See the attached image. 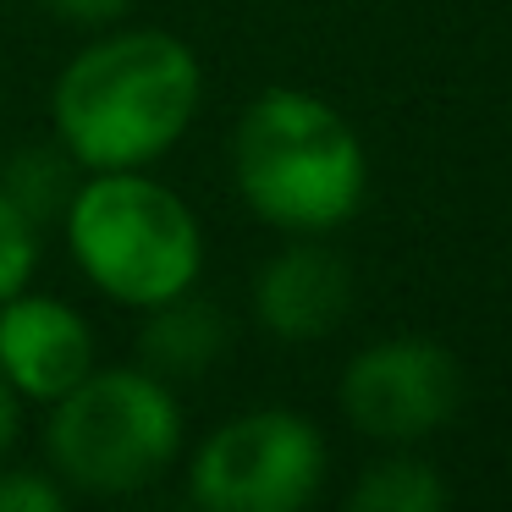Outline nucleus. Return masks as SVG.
Returning <instances> with one entry per match:
<instances>
[{"label":"nucleus","instance_id":"4468645a","mask_svg":"<svg viewBox=\"0 0 512 512\" xmlns=\"http://www.w3.org/2000/svg\"><path fill=\"white\" fill-rule=\"evenodd\" d=\"M50 17L61 23H78V28H105V23H122L133 0H39Z\"/></svg>","mask_w":512,"mask_h":512},{"label":"nucleus","instance_id":"1a4fd4ad","mask_svg":"<svg viewBox=\"0 0 512 512\" xmlns=\"http://www.w3.org/2000/svg\"><path fill=\"white\" fill-rule=\"evenodd\" d=\"M226 347V320L215 303L193 298H166L155 309H144V331H138V358L144 369H155L160 380L177 375H204Z\"/></svg>","mask_w":512,"mask_h":512},{"label":"nucleus","instance_id":"20e7f679","mask_svg":"<svg viewBox=\"0 0 512 512\" xmlns=\"http://www.w3.org/2000/svg\"><path fill=\"white\" fill-rule=\"evenodd\" d=\"M182 402L144 364L100 369L61 391L45 419L50 474L83 496H133L182 457Z\"/></svg>","mask_w":512,"mask_h":512},{"label":"nucleus","instance_id":"423d86ee","mask_svg":"<svg viewBox=\"0 0 512 512\" xmlns=\"http://www.w3.org/2000/svg\"><path fill=\"white\" fill-rule=\"evenodd\" d=\"M457 397V358L424 336L375 342L342 369V413L375 441H424L457 413Z\"/></svg>","mask_w":512,"mask_h":512},{"label":"nucleus","instance_id":"39448f33","mask_svg":"<svg viewBox=\"0 0 512 512\" xmlns=\"http://www.w3.org/2000/svg\"><path fill=\"white\" fill-rule=\"evenodd\" d=\"M325 485V441L303 413L254 408L210 430L193 452L188 496L204 512H298Z\"/></svg>","mask_w":512,"mask_h":512},{"label":"nucleus","instance_id":"9b49d317","mask_svg":"<svg viewBox=\"0 0 512 512\" xmlns=\"http://www.w3.org/2000/svg\"><path fill=\"white\" fill-rule=\"evenodd\" d=\"M347 501H353V512H435L446 507V485L419 457H391V463L369 468Z\"/></svg>","mask_w":512,"mask_h":512},{"label":"nucleus","instance_id":"9d476101","mask_svg":"<svg viewBox=\"0 0 512 512\" xmlns=\"http://www.w3.org/2000/svg\"><path fill=\"white\" fill-rule=\"evenodd\" d=\"M72 171H78V160H72L61 144L17 149V155H6V166H0V188L34 215V226H45V221H56V215L67 210Z\"/></svg>","mask_w":512,"mask_h":512},{"label":"nucleus","instance_id":"6e6552de","mask_svg":"<svg viewBox=\"0 0 512 512\" xmlns=\"http://www.w3.org/2000/svg\"><path fill=\"white\" fill-rule=\"evenodd\" d=\"M353 303V276L347 265L320 243H292L259 270L254 281V309L259 325L281 342H320L342 325Z\"/></svg>","mask_w":512,"mask_h":512},{"label":"nucleus","instance_id":"f8f14e48","mask_svg":"<svg viewBox=\"0 0 512 512\" xmlns=\"http://www.w3.org/2000/svg\"><path fill=\"white\" fill-rule=\"evenodd\" d=\"M34 265H39V226L12 193L0 188V303L28 287Z\"/></svg>","mask_w":512,"mask_h":512},{"label":"nucleus","instance_id":"ddd939ff","mask_svg":"<svg viewBox=\"0 0 512 512\" xmlns=\"http://www.w3.org/2000/svg\"><path fill=\"white\" fill-rule=\"evenodd\" d=\"M67 485L50 468H0V512H61Z\"/></svg>","mask_w":512,"mask_h":512},{"label":"nucleus","instance_id":"7ed1b4c3","mask_svg":"<svg viewBox=\"0 0 512 512\" xmlns=\"http://www.w3.org/2000/svg\"><path fill=\"white\" fill-rule=\"evenodd\" d=\"M72 265L89 276L111 303L155 309L166 298L199 287L204 270V232L177 188L133 171H83L61 210Z\"/></svg>","mask_w":512,"mask_h":512},{"label":"nucleus","instance_id":"f03ea898","mask_svg":"<svg viewBox=\"0 0 512 512\" xmlns=\"http://www.w3.org/2000/svg\"><path fill=\"white\" fill-rule=\"evenodd\" d=\"M232 177L259 221L314 237L358 215L369 160L347 116L320 94L265 89L232 133Z\"/></svg>","mask_w":512,"mask_h":512},{"label":"nucleus","instance_id":"f257e3e1","mask_svg":"<svg viewBox=\"0 0 512 512\" xmlns=\"http://www.w3.org/2000/svg\"><path fill=\"white\" fill-rule=\"evenodd\" d=\"M199 100L204 67L193 45L166 28H116L61 67L50 122L78 171H133L182 144Z\"/></svg>","mask_w":512,"mask_h":512},{"label":"nucleus","instance_id":"0eeeda50","mask_svg":"<svg viewBox=\"0 0 512 512\" xmlns=\"http://www.w3.org/2000/svg\"><path fill=\"white\" fill-rule=\"evenodd\" d=\"M94 369V331L72 303L12 292L0 303V375L23 402H56Z\"/></svg>","mask_w":512,"mask_h":512},{"label":"nucleus","instance_id":"2eb2a0df","mask_svg":"<svg viewBox=\"0 0 512 512\" xmlns=\"http://www.w3.org/2000/svg\"><path fill=\"white\" fill-rule=\"evenodd\" d=\"M17 435H23V397L12 391V380L0 375V457L17 446Z\"/></svg>","mask_w":512,"mask_h":512}]
</instances>
